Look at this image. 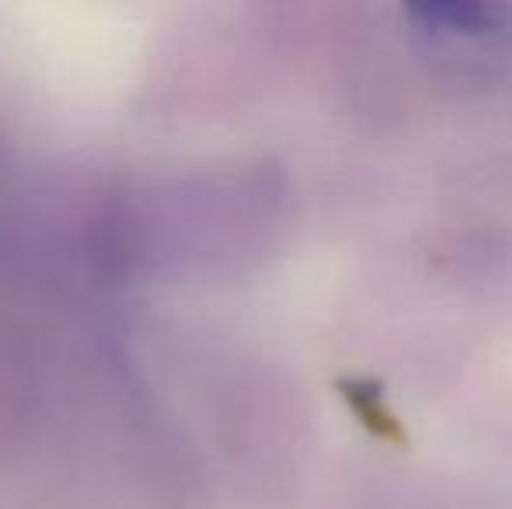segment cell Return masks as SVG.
I'll return each instance as SVG.
<instances>
[{
  "instance_id": "1",
  "label": "cell",
  "mask_w": 512,
  "mask_h": 509,
  "mask_svg": "<svg viewBox=\"0 0 512 509\" xmlns=\"http://www.w3.org/2000/svg\"><path fill=\"white\" fill-rule=\"evenodd\" d=\"M401 32L418 60L453 84H492L512 63V7L492 0L408 4Z\"/></svg>"
}]
</instances>
